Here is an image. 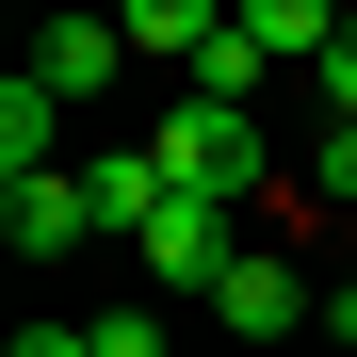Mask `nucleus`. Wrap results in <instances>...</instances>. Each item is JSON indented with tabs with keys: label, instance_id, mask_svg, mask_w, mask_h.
Listing matches in <instances>:
<instances>
[{
	"label": "nucleus",
	"instance_id": "obj_1",
	"mask_svg": "<svg viewBox=\"0 0 357 357\" xmlns=\"http://www.w3.org/2000/svg\"><path fill=\"white\" fill-rule=\"evenodd\" d=\"M162 195H195V211H276V162H260V114L244 98H162Z\"/></svg>",
	"mask_w": 357,
	"mask_h": 357
},
{
	"label": "nucleus",
	"instance_id": "obj_2",
	"mask_svg": "<svg viewBox=\"0 0 357 357\" xmlns=\"http://www.w3.org/2000/svg\"><path fill=\"white\" fill-rule=\"evenodd\" d=\"M146 292H227V260H244V211H195V195H162V227H146Z\"/></svg>",
	"mask_w": 357,
	"mask_h": 357
},
{
	"label": "nucleus",
	"instance_id": "obj_3",
	"mask_svg": "<svg viewBox=\"0 0 357 357\" xmlns=\"http://www.w3.org/2000/svg\"><path fill=\"white\" fill-rule=\"evenodd\" d=\"M0 227H17V260H66V244H98V195H82V162H66V178H0Z\"/></svg>",
	"mask_w": 357,
	"mask_h": 357
},
{
	"label": "nucleus",
	"instance_id": "obj_4",
	"mask_svg": "<svg viewBox=\"0 0 357 357\" xmlns=\"http://www.w3.org/2000/svg\"><path fill=\"white\" fill-rule=\"evenodd\" d=\"M114 33H130V66H178V82H195L211 49H227V0H130Z\"/></svg>",
	"mask_w": 357,
	"mask_h": 357
},
{
	"label": "nucleus",
	"instance_id": "obj_5",
	"mask_svg": "<svg viewBox=\"0 0 357 357\" xmlns=\"http://www.w3.org/2000/svg\"><path fill=\"white\" fill-rule=\"evenodd\" d=\"M114 66H130V33H114V17H49V33H33V82L66 98V114H82V98L114 82Z\"/></svg>",
	"mask_w": 357,
	"mask_h": 357
},
{
	"label": "nucleus",
	"instance_id": "obj_6",
	"mask_svg": "<svg viewBox=\"0 0 357 357\" xmlns=\"http://www.w3.org/2000/svg\"><path fill=\"white\" fill-rule=\"evenodd\" d=\"M292 309H309V292H292L276 244H244V260H227V292H211V325H227V341H292Z\"/></svg>",
	"mask_w": 357,
	"mask_h": 357
},
{
	"label": "nucleus",
	"instance_id": "obj_7",
	"mask_svg": "<svg viewBox=\"0 0 357 357\" xmlns=\"http://www.w3.org/2000/svg\"><path fill=\"white\" fill-rule=\"evenodd\" d=\"M0 178H66V98H49L33 66L0 82Z\"/></svg>",
	"mask_w": 357,
	"mask_h": 357
},
{
	"label": "nucleus",
	"instance_id": "obj_8",
	"mask_svg": "<svg viewBox=\"0 0 357 357\" xmlns=\"http://www.w3.org/2000/svg\"><path fill=\"white\" fill-rule=\"evenodd\" d=\"M82 195H98L114 244H146V227H162V162H146V146H114V162H82Z\"/></svg>",
	"mask_w": 357,
	"mask_h": 357
},
{
	"label": "nucleus",
	"instance_id": "obj_9",
	"mask_svg": "<svg viewBox=\"0 0 357 357\" xmlns=\"http://www.w3.org/2000/svg\"><path fill=\"white\" fill-rule=\"evenodd\" d=\"M244 49H260V66H325L341 17H325V0H244Z\"/></svg>",
	"mask_w": 357,
	"mask_h": 357
},
{
	"label": "nucleus",
	"instance_id": "obj_10",
	"mask_svg": "<svg viewBox=\"0 0 357 357\" xmlns=\"http://www.w3.org/2000/svg\"><path fill=\"white\" fill-rule=\"evenodd\" d=\"M82 357H162V309H98V325H82Z\"/></svg>",
	"mask_w": 357,
	"mask_h": 357
},
{
	"label": "nucleus",
	"instance_id": "obj_11",
	"mask_svg": "<svg viewBox=\"0 0 357 357\" xmlns=\"http://www.w3.org/2000/svg\"><path fill=\"white\" fill-rule=\"evenodd\" d=\"M309 195H357V130H325V146H309Z\"/></svg>",
	"mask_w": 357,
	"mask_h": 357
},
{
	"label": "nucleus",
	"instance_id": "obj_12",
	"mask_svg": "<svg viewBox=\"0 0 357 357\" xmlns=\"http://www.w3.org/2000/svg\"><path fill=\"white\" fill-rule=\"evenodd\" d=\"M325 98H341V130H357V17H341V49H325Z\"/></svg>",
	"mask_w": 357,
	"mask_h": 357
},
{
	"label": "nucleus",
	"instance_id": "obj_13",
	"mask_svg": "<svg viewBox=\"0 0 357 357\" xmlns=\"http://www.w3.org/2000/svg\"><path fill=\"white\" fill-rule=\"evenodd\" d=\"M17 357H82V325H17Z\"/></svg>",
	"mask_w": 357,
	"mask_h": 357
},
{
	"label": "nucleus",
	"instance_id": "obj_14",
	"mask_svg": "<svg viewBox=\"0 0 357 357\" xmlns=\"http://www.w3.org/2000/svg\"><path fill=\"white\" fill-rule=\"evenodd\" d=\"M341 325H357V244H341Z\"/></svg>",
	"mask_w": 357,
	"mask_h": 357
}]
</instances>
